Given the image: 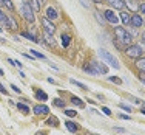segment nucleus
<instances>
[{
  "label": "nucleus",
  "mask_w": 145,
  "mask_h": 135,
  "mask_svg": "<svg viewBox=\"0 0 145 135\" xmlns=\"http://www.w3.org/2000/svg\"><path fill=\"white\" fill-rule=\"evenodd\" d=\"M84 70L87 71V73H89V75H94V76H97L101 73H103V75L108 73V67H106L103 62H96V61L89 62V64H85Z\"/></svg>",
  "instance_id": "1"
},
{
  "label": "nucleus",
  "mask_w": 145,
  "mask_h": 135,
  "mask_svg": "<svg viewBox=\"0 0 145 135\" xmlns=\"http://www.w3.org/2000/svg\"><path fill=\"white\" fill-rule=\"evenodd\" d=\"M114 36L117 40H120L122 44H125L127 47L131 45L133 42V37H131V34L127 31L125 28H122V26H114Z\"/></svg>",
  "instance_id": "2"
},
{
  "label": "nucleus",
  "mask_w": 145,
  "mask_h": 135,
  "mask_svg": "<svg viewBox=\"0 0 145 135\" xmlns=\"http://www.w3.org/2000/svg\"><path fill=\"white\" fill-rule=\"evenodd\" d=\"M20 14L23 16V19L28 20L29 23H33L34 20H36V17H34V13H33V8L29 6L28 2L22 3V6H20Z\"/></svg>",
  "instance_id": "3"
},
{
  "label": "nucleus",
  "mask_w": 145,
  "mask_h": 135,
  "mask_svg": "<svg viewBox=\"0 0 145 135\" xmlns=\"http://www.w3.org/2000/svg\"><path fill=\"white\" fill-rule=\"evenodd\" d=\"M123 51H125L127 56L131 58V59H137V58H140V56H142V53H144V50L139 47V45H133V44L128 45Z\"/></svg>",
  "instance_id": "4"
},
{
  "label": "nucleus",
  "mask_w": 145,
  "mask_h": 135,
  "mask_svg": "<svg viewBox=\"0 0 145 135\" xmlns=\"http://www.w3.org/2000/svg\"><path fill=\"white\" fill-rule=\"evenodd\" d=\"M99 56L102 58V61H105V62H108L111 67H114V68H119L120 65H119V62L116 61V58L113 56L111 53H108L106 50H99Z\"/></svg>",
  "instance_id": "5"
},
{
  "label": "nucleus",
  "mask_w": 145,
  "mask_h": 135,
  "mask_svg": "<svg viewBox=\"0 0 145 135\" xmlns=\"http://www.w3.org/2000/svg\"><path fill=\"white\" fill-rule=\"evenodd\" d=\"M103 17H105L106 22H110L111 25H117V22H119V17L114 14V11H111V9H106L105 13H103Z\"/></svg>",
  "instance_id": "6"
},
{
  "label": "nucleus",
  "mask_w": 145,
  "mask_h": 135,
  "mask_svg": "<svg viewBox=\"0 0 145 135\" xmlns=\"http://www.w3.org/2000/svg\"><path fill=\"white\" fill-rule=\"evenodd\" d=\"M42 25H43V30L46 31V33L54 34V31H56V25L53 23V20H50V19H46V17H43V19H42Z\"/></svg>",
  "instance_id": "7"
},
{
  "label": "nucleus",
  "mask_w": 145,
  "mask_h": 135,
  "mask_svg": "<svg viewBox=\"0 0 145 135\" xmlns=\"http://www.w3.org/2000/svg\"><path fill=\"white\" fill-rule=\"evenodd\" d=\"M130 25L134 26V28H139V26L144 25V19L139 14H134V16H131V19H130Z\"/></svg>",
  "instance_id": "8"
},
{
  "label": "nucleus",
  "mask_w": 145,
  "mask_h": 135,
  "mask_svg": "<svg viewBox=\"0 0 145 135\" xmlns=\"http://www.w3.org/2000/svg\"><path fill=\"white\" fill-rule=\"evenodd\" d=\"M34 113L36 115H46V113H50V109H48L45 104H37V106H34Z\"/></svg>",
  "instance_id": "9"
},
{
  "label": "nucleus",
  "mask_w": 145,
  "mask_h": 135,
  "mask_svg": "<svg viewBox=\"0 0 145 135\" xmlns=\"http://www.w3.org/2000/svg\"><path fill=\"white\" fill-rule=\"evenodd\" d=\"M106 2L116 9H123V6H125V0H106Z\"/></svg>",
  "instance_id": "10"
},
{
  "label": "nucleus",
  "mask_w": 145,
  "mask_h": 135,
  "mask_svg": "<svg viewBox=\"0 0 145 135\" xmlns=\"http://www.w3.org/2000/svg\"><path fill=\"white\" fill-rule=\"evenodd\" d=\"M57 11H56V9H54V8H51V6H50V8H48L46 9V19H50V20H54V19H57Z\"/></svg>",
  "instance_id": "11"
},
{
  "label": "nucleus",
  "mask_w": 145,
  "mask_h": 135,
  "mask_svg": "<svg viewBox=\"0 0 145 135\" xmlns=\"http://www.w3.org/2000/svg\"><path fill=\"white\" fill-rule=\"evenodd\" d=\"M65 127H67L70 132H77V129H79V126L76 123H72V121H65Z\"/></svg>",
  "instance_id": "12"
},
{
  "label": "nucleus",
  "mask_w": 145,
  "mask_h": 135,
  "mask_svg": "<svg viewBox=\"0 0 145 135\" xmlns=\"http://www.w3.org/2000/svg\"><path fill=\"white\" fill-rule=\"evenodd\" d=\"M3 23H6V25H8V28H11V30H16L17 28V22H16L14 19H11V17H6Z\"/></svg>",
  "instance_id": "13"
},
{
  "label": "nucleus",
  "mask_w": 145,
  "mask_h": 135,
  "mask_svg": "<svg viewBox=\"0 0 145 135\" xmlns=\"http://www.w3.org/2000/svg\"><path fill=\"white\" fill-rule=\"evenodd\" d=\"M136 67L139 68L140 71H145V58H142V56L137 58L136 59Z\"/></svg>",
  "instance_id": "14"
},
{
  "label": "nucleus",
  "mask_w": 145,
  "mask_h": 135,
  "mask_svg": "<svg viewBox=\"0 0 145 135\" xmlns=\"http://www.w3.org/2000/svg\"><path fill=\"white\" fill-rule=\"evenodd\" d=\"M22 36H23V37H26V39H29L31 42H34V44H39V42H40V40L37 39L36 36H34V34H31V33H26V31H23V33H22Z\"/></svg>",
  "instance_id": "15"
},
{
  "label": "nucleus",
  "mask_w": 145,
  "mask_h": 135,
  "mask_svg": "<svg viewBox=\"0 0 145 135\" xmlns=\"http://www.w3.org/2000/svg\"><path fill=\"white\" fill-rule=\"evenodd\" d=\"M28 3L33 8V11H40V0H29Z\"/></svg>",
  "instance_id": "16"
},
{
  "label": "nucleus",
  "mask_w": 145,
  "mask_h": 135,
  "mask_svg": "<svg viewBox=\"0 0 145 135\" xmlns=\"http://www.w3.org/2000/svg\"><path fill=\"white\" fill-rule=\"evenodd\" d=\"M43 40H45V42H46L48 45H51V47H53V45H54V39H53V34L46 33V31H45V34H43Z\"/></svg>",
  "instance_id": "17"
},
{
  "label": "nucleus",
  "mask_w": 145,
  "mask_h": 135,
  "mask_svg": "<svg viewBox=\"0 0 145 135\" xmlns=\"http://www.w3.org/2000/svg\"><path fill=\"white\" fill-rule=\"evenodd\" d=\"M36 98L40 99V101H46V99H48V95L43 92V90H37V92H36Z\"/></svg>",
  "instance_id": "18"
},
{
  "label": "nucleus",
  "mask_w": 145,
  "mask_h": 135,
  "mask_svg": "<svg viewBox=\"0 0 145 135\" xmlns=\"http://www.w3.org/2000/svg\"><path fill=\"white\" fill-rule=\"evenodd\" d=\"M94 17H96V20H97L99 23H101V25H105V17H103L102 14H101V11H94Z\"/></svg>",
  "instance_id": "19"
},
{
  "label": "nucleus",
  "mask_w": 145,
  "mask_h": 135,
  "mask_svg": "<svg viewBox=\"0 0 145 135\" xmlns=\"http://www.w3.org/2000/svg\"><path fill=\"white\" fill-rule=\"evenodd\" d=\"M60 40H62V45H63V47L67 48L68 45H70V40H71V37L68 36V34H62V36H60Z\"/></svg>",
  "instance_id": "20"
},
{
  "label": "nucleus",
  "mask_w": 145,
  "mask_h": 135,
  "mask_svg": "<svg viewBox=\"0 0 145 135\" xmlns=\"http://www.w3.org/2000/svg\"><path fill=\"white\" fill-rule=\"evenodd\" d=\"M71 103L74 106H77V107H84V101H82L79 96H71Z\"/></svg>",
  "instance_id": "21"
},
{
  "label": "nucleus",
  "mask_w": 145,
  "mask_h": 135,
  "mask_svg": "<svg viewBox=\"0 0 145 135\" xmlns=\"http://www.w3.org/2000/svg\"><path fill=\"white\" fill-rule=\"evenodd\" d=\"M130 14L128 13H120V20H122L123 23H125V25H130Z\"/></svg>",
  "instance_id": "22"
},
{
  "label": "nucleus",
  "mask_w": 145,
  "mask_h": 135,
  "mask_svg": "<svg viewBox=\"0 0 145 135\" xmlns=\"http://www.w3.org/2000/svg\"><path fill=\"white\" fill-rule=\"evenodd\" d=\"M53 104L56 107H65V101H63V99H60V98H54L53 99Z\"/></svg>",
  "instance_id": "23"
},
{
  "label": "nucleus",
  "mask_w": 145,
  "mask_h": 135,
  "mask_svg": "<svg viewBox=\"0 0 145 135\" xmlns=\"http://www.w3.org/2000/svg\"><path fill=\"white\" fill-rule=\"evenodd\" d=\"M17 109L22 110L23 113H28V112H29V107L26 106V104H23V103H19V104H17Z\"/></svg>",
  "instance_id": "24"
},
{
  "label": "nucleus",
  "mask_w": 145,
  "mask_h": 135,
  "mask_svg": "<svg viewBox=\"0 0 145 135\" xmlns=\"http://www.w3.org/2000/svg\"><path fill=\"white\" fill-rule=\"evenodd\" d=\"M113 44H114V45H116L117 48H119L120 51H123V50L127 48V45H125V44H122L120 40H117V39H114V40H113Z\"/></svg>",
  "instance_id": "25"
},
{
  "label": "nucleus",
  "mask_w": 145,
  "mask_h": 135,
  "mask_svg": "<svg viewBox=\"0 0 145 135\" xmlns=\"http://www.w3.org/2000/svg\"><path fill=\"white\" fill-rule=\"evenodd\" d=\"M48 124H50V126H59V120L56 116H50V118H48Z\"/></svg>",
  "instance_id": "26"
},
{
  "label": "nucleus",
  "mask_w": 145,
  "mask_h": 135,
  "mask_svg": "<svg viewBox=\"0 0 145 135\" xmlns=\"http://www.w3.org/2000/svg\"><path fill=\"white\" fill-rule=\"evenodd\" d=\"M2 3H3V5H5L8 9H9V11H12V9H14V5H12L11 0H2Z\"/></svg>",
  "instance_id": "27"
},
{
  "label": "nucleus",
  "mask_w": 145,
  "mask_h": 135,
  "mask_svg": "<svg viewBox=\"0 0 145 135\" xmlns=\"http://www.w3.org/2000/svg\"><path fill=\"white\" fill-rule=\"evenodd\" d=\"M31 53H33V56L39 58V59H46V58H45V54H42V53H39V51H37V50H31Z\"/></svg>",
  "instance_id": "28"
},
{
  "label": "nucleus",
  "mask_w": 145,
  "mask_h": 135,
  "mask_svg": "<svg viewBox=\"0 0 145 135\" xmlns=\"http://www.w3.org/2000/svg\"><path fill=\"white\" fill-rule=\"evenodd\" d=\"M125 3L130 6V8H133V9H137V8H139V5H136V2H134V0H127Z\"/></svg>",
  "instance_id": "29"
},
{
  "label": "nucleus",
  "mask_w": 145,
  "mask_h": 135,
  "mask_svg": "<svg viewBox=\"0 0 145 135\" xmlns=\"http://www.w3.org/2000/svg\"><path fill=\"white\" fill-rule=\"evenodd\" d=\"M65 115H67V116H71V118H72V116L77 115V112H76V110H72V109H67V110H65Z\"/></svg>",
  "instance_id": "30"
},
{
  "label": "nucleus",
  "mask_w": 145,
  "mask_h": 135,
  "mask_svg": "<svg viewBox=\"0 0 145 135\" xmlns=\"http://www.w3.org/2000/svg\"><path fill=\"white\" fill-rule=\"evenodd\" d=\"M71 84H74V85H77V87H80V89L87 90V85H85V84H82V82H77L76 79H71Z\"/></svg>",
  "instance_id": "31"
},
{
  "label": "nucleus",
  "mask_w": 145,
  "mask_h": 135,
  "mask_svg": "<svg viewBox=\"0 0 145 135\" xmlns=\"http://www.w3.org/2000/svg\"><path fill=\"white\" fill-rule=\"evenodd\" d=\"M119 107H120L122 110H127V112H131V107H130L128 104H125V103H120V104H119Z\"/></svg>",
  "instance_id": "32"
},
{
  "label": "nucleus",
  "mask_w": 145,
  "mask_h": 135,
  "mask_svg": "<svg viewBox=\"0 0 145 135\" xmlns=\"http://www.w3.org/2000/svg\"><path fill=\"white\" fill-rule=\"evenodd\" d=\"M110 81H111V82H116V84H122V79H120V78H116V76H110Z\"/></svg>",
  "instance_id": "33"
},
{
  "label": "nucleus",
  "mask_w": 145,
  "mask_h": 135,
  "mask_svg": "<svg viewBox=\"0 0 145 135\" xmlns=\"http://www.w3.org/2000/svg\"><path fill=\"white\" fill-rule=\"evenodd\" d=\"M8 62L11 65H16V67H19V68H22V64H20L19 61H16V59H8Z\"/></svg>",
  "instance_id": "34"
},
{
  "label": "nucleus",
  "mask_w": 145,
  "mask_h": 135,
  "mask_svg": "<svg viewBox=\"0 0 145 135\" xmlns=\"http://www.w3.org/2000/svg\"><path fill=\"white\" fill-rule=\"evenodd\" d=\"M137 11H139L140 14H145V3H140L139 8H137Z\"/></svg>",
  "instance_id": "35"
},
{
  "label": "nucleus",
  "mask_w": 145,
  "mask_h": 135,
  "mask_svg": "<svg viewBox=\"0 0 145 135\" xmlns=\"http://www.w3.org/2000/svg\"><path fill=\"white\" fill-rule=\"evenodd\" d=\"M102 112L105 113L106 116H111V110H110L108 107H102Z\"/></svg>",
  "instance_id": "36"
},
{
  "label": "nucleus",
  "mask_w": 145,
  "mask_h": 135,
  "mask_svg": "<svg viewBox=\"0 0 145 135\" xmlns=\"http://www.w3.org/2000/svg\"><path fill=\"white\" fill-rule=\"evenodd\" d=\"M11 90H12V92H16V93H20V89L16 87V84H11Z\"/></svg>",
  "instance_id": "37"
},
{
  "label": "nucleus",
  "mask_w": 145,
  "mask_h": 135,
  "mask_svg": "<svg viewBox=\"0 0 145 135\" xmlns=\"http://www.w3.org/2000/svg\"><path fill=\"white\" fill-rule=\"evenodd\" d=\"M139 79H140V81H142L144 84H145V71H140V75H139Z\"/></svg>",
  "instance_id": "38"
},
{
  "label": "nucleus",
  "mask_w": 145,
  "mask_h": 135,
  "mask_svg": "<svg viewBox=\"0 0 145 135\" xmlns=\"http://www.w3.org/2000/svg\"><path fill=\"white\" fill-rule=\"evenodd\" d=\"M119 118H122V120H131V118H130V115H125V113H120Z\"/></svg>",
  "instance_id": "39"
},
{
  "label": "nucleus",
  "mask_w": 145,
  "mask_h": 135,
  "mask_svg": "<svg viewBox=\"0 0 145 135\" xmlns=\"http://www.w3.org/2000/svg\"><path fill=\"white\" fill-rule=\"evenodd\" d=\"M5 19H6V16L3 14L2 11H0V22H5Z\"/></svg>",
  "instance_id": "40"
},
{
  "label": "nucleus",
  "mask_w": 145,
  "mask_h": 135,
  "mask_svg": "<svg viewBox=\"0 0 145 135\" xmlns=\"http://www.w3.org/2000/svg\"><path fill=\"white\" fill-rule=\"evenodd\" d=\"M114 130H116V132H125L123 127H114Z\"/></svg>",
  "instance_id": "41"
},
{
  "label": "nucleus",
  "mask_w": 145,
  "mask_h": 135,
  "mask_svg": "<svg viewBox=\"0 0 145 135\" xmlns=\"http://www.w3.org/2000/svg\"><path fill=\"white\" fill-rule=\"evenodd\" d=\"M80 2H82V5H84L85 8H88V6H89V3L87 2V0H80Z\"/></svg>",
  "instance_id": "42"
},
{
  "label": "nucleus",
  "mask_w": 145,
  "mask_h": 135,
  "mask_svg": "<svg viewBox=\"0 0 145 135\" xmlns=\"http://www.w3.org/2000/svg\"><path fill=\"white\" fill-rule=\"evenodd\" d=\"M0 92H3V93H6V89H5V87H3V85H2V84H0Z\"/></svg>",
  "instance_id": "43"
},
{
  "label": "nucleus",
  "mask_w": 145,
  "mask_h": 135,
  "mask_svg": "<svg viewBox=\"0 0 145 135\" xmlns=\"http://www.w3.org/2000/svg\"><path fill=\"white\" fill-rule=\"evenodd\" d=\"M48 82H51V84H56V81H54L53 78H48Z\"/></svg>",
  "instance_id": "44"
},
{
  "label": "nucleus",
  "mask_w": 145,
  "mask_h": 135,
  "mask_svg": "<svg viewBox=\"0 0 145 135\" xmlns=\"http://www.w3.org/2000/svg\"><path fill=\"white\" fill-rule=\"evenodd\" d=\"M23 56H25V58H28V59H33V56H29L28 53H23Z\"/></svg>",
  "instance_id": "45"
},
{
  "label": "nucleus",
  "mask_w": 145,
  "mask_h": 135,
  "mask_svg": "<svg viewBox=\"0 0 145 135\" xmlns=\"http://www.w3.org/2000/svg\"><path fill=\"white\" fill-rule=\"evenodd\" d=\"M140 39H142V42L145 44V33H142V36H140Z\"/></svg>",
  "instance_id": "46"
},
{
  "label": "nucleus",
  "mask_w": 145,
  "mask_h": 135,
  "mask_svg": "<svg viewBox=\"0 0 145 135\" xmlns=\"http://www.w3.org/2000/svg\"><path fill=\"white\" fill-rule=\"evenodd\" d=\"M140 113H144V115H145V106L142 107V109H140Z\"/></svg>",
  "instance_id": "47"
},
{
  "label": "nucleus",
  "mask_w": 145,
  "mask_h": 135,
  "mask_svg": "<svg viewBox=\"0 0 145 135\" xmlns=\"http://www.w3.org/2000/svg\"><path fill=\"white\" fill-rule=\"evenodd\" d=\"M94 3H102V0H93Z\"/></svg>",
  "instance_id": "48"
},
{
  "label": "nucleus",
  "mask_w": 145,
  "mask_h": 135,
  "mask_svg": "<svg viewBox=\"0 0 145 135\" xmlns=\"http://www.w3.org/2000/svg\"><path fill=\"white\" fill-rule=\"evenodd\" d=\"M36 135H45V132H37Z\"/></svg>",
  "instance_id": "49"
},
{
  "label": "nucleus",
  "mask_w": 145,
  "mask_h": 135,
  "mask_svg": "<svg viewBox=\"0 0 145 135\" xmlns=\"http://www.w3.org/2000/svg\"><path fill=\"white\" fill-rule=\"evenodd\" d=\"M0 76H3V70H2V68H0Z\"/></svg>",
  "instance_id": "50"
},
{
  "label": "nucleus",
  "mask_w": 145,
  "mask_h": 135,
  "mask_svg": "<svg viewBox=\"0 0 145 135\" xmlns=\"http://www.w3.org/2000/svg\"><path fill=\"white\" fill-rule=\"evenodd\" d=\"M89 135H97V134H89Z\"/></svg>",
  "instance_id": "51"
},
{
  "label": "nucleus",
  "mask_w": 145,
  "mask_h": 135,
  "mask_svg": "<svg viewBox=\"0 0 145 135\" xmlns=\"http://www.w3.org/2000/svg\"><path fill=\"white\" fill-rule=\"evenodd\" d=\"M144 25H145V20H144Z\"/></svg>",
  "instance_id": "52"
},
{
  "label": "nucleus",
  "mask_w": 145,
  "mask_h": 135,
  "mask_svg": "<svg viewBox=\"0 0 145 135\" xmlns=\"http://www.w3.org/2000/svg\"><path fill=\"white\" fill-rule=\"evenodd\" d=\"M0 31H2V28H0Z\"/></svg>",
  "instance_id": "53"
}]
</instances>
